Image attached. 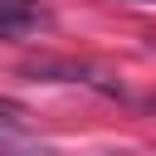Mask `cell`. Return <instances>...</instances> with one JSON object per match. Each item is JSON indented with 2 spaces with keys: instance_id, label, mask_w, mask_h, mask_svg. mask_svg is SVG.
Returning <instances> with one entry per match:
<instances>
[{
  "instance_id": "2",
  "label": "cell",
  "mask_w": 156,
  "mask_h": 156,
  "mask_svg": "<svg viewBox=\"0 0 156 156\" xmlns=\"http://www.w3.org/2000/svg\"><path fill=\"white\" fill-rule=\"evenodd\" d=\"M0 127H24V107L15 98H0Z\"/></svg>"
},
{
  "instance_id": "1",
  "label": "cell",
  "mask_w": 156,
  "mask_h": 156,
  "mask_svg": "<svg viewBox=\"0 0 156 156\" xmlns=\"http://www.w3.org/2000/svg\"><path fill=\"white\" fill-rule=\"evenodd\" d=\"M39 24V15L24 5V0H0V39H20Z\"/></svg>"
}]
</instances>
